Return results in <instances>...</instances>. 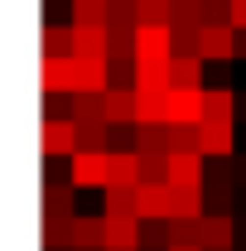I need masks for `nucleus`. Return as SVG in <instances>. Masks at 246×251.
Masks as SVG:
<instances>
[{
	"label": "nucleus",
	"instance_id": "1",
	"mask_svg": "<svg viewBox=\"0 0 246 251\" xmlns=\"http://www.w3.org/2000/svg\"><path fill=\"white\" fill-rule=\"evenodd\" d=\"M169 63H174V34L140 25V34H135V68H169Z\"/></svg>",
	"mask_w": 246,
	"mask_h": 251
},
{
	"label": "nucleus",
	"instance_id": "2",
	"mask_svg": "<svg viewBox=\"0 0 246 251\" xmlns=\"http://www.w3.org/2000/svg\"><path fill=\"white\" fill-rule=\"evenodd\" d=\"M111 92V63L73 58V97H106Z\"/></svg>",
	"mask_w": 246,
	"mask_h": 251
},
{
	"label": "nucleus",
	"instance_id": "3",
	"mask_svg": "<svg viewBox=\"0 0 246 251\" xmlns=\"http://www.w3.org/2000/svg\"><path fill=\"white\" fill-rule=\"evenodd\" d=\"M68 247L73 251H106V218L73 213V222H68Z\"/></svg>",
	"mask_w": 246,
	"mask_h": 251
},
{
	"label": "nucleus",
	"instance_id": "4",
	"mask_svg": "<svg viewBox=\"0 0 246 251\" xmlns=\"http://www.w3.org/2000/svg\"><path fill=\"white\" fill-rule=\"evenodd\" d=\"M68 179H73V188H106L111 184V155H73Z\"/></svg>",
	"mask_w": 246,
	"mask_h": 251
},
{
	"label": "nucleus",
	"instance_id": "5",
	"mask_svg": "<svg viewBox=\"0 0 246 251\" xmlns=\"http://www.w3.org/2000/svg\"><path fill=\"white\" fill-rule=\"evenodd\" d=\"M198 242H203V251H237V218L232 213H208L198 222Z\"/></svg>",
	"mask_w": 246,
	"mask_h": 251
},
{
	"label": "nucleus",
	"instance_id": "6",
	"mask_svg": "<svg viewBox=\"0 0 246 251\" xmlns=\"http://www.w3.org/2000/svg\"><path fill=\"white\" fill-rule=\"evenodd\" d=\"M208 121V92H169L164 126H203Z\"/></svg>",
	"mask_w": 246,
	"mask_h": 251
},
{
	"label": "nucleus",
	"instance_id": "7",
	"mask_svg": "<svg viewBox=\"0 0 246 251\" xmlns=\"http://www.w3.org/2000/svg\"><path fill=\"white\" fill-rule=\"evenodd\" d=\"M140 222H169L174 218V188L169 184H140Z\"/></svg>",
	"mask_w": 246,
	"mask_h": 251
},
{
	"label": "nucleus",
	"instance_id": "8",
	"mask_svg": "<svg viewBox=\"0 0 246 251\" xmlns=\"http://www.w3.org/2000/svg\"><path fill=\"white\" fill-rule=\"evenodd\" d=\"M237 44L242 34L232 25H217V29H203V44H198V58L203 63H222V58H237Z\"/></svg>",
	"mask_w": 246,
	"mask_h": 251
},
{
	"label": "nucleus",
	"instance_id": "9",
	"mask_svg": "<svg viewBox=\"0 0 246 251\" xmlns=\"http://www.w3.org/2000/svg\"><path fill=\"white\" fill-rule=\"evenodd\" d=\"M169 188H208L203 155H169Z\"/></svg>",
	"mask_w": 246,
	"mask_h": 251
},
{
	"label": "nucleus",
	"instance_id": "10",
	"mask_svg": "<svg viewBox=\"0 0 246 251\" xmlns=\"http://www.w3.org/2000/svg\"><path fill=\"white\" fill-rule=\"evenodd\" d=\"M44 155L49 159H73L77 155V126L73 121H44Z\"/></svg>",
	"mask_w": 246,
	"mask_h": 251
},
{
	"label": "nucleus",
	"instance_id": "11",
	"mask_svg": "<svg viewBox=\"0 0 246 251\" xmlns=\"http://www.w3.org/2000/svg\"><path fill=\"white\" fill-rule=\"evenodd\" d=\"M145 222L140 218H106V251H140Z\"/></svg>",
	"mask_w": 246,
	"mask_h": 251
},
{
	"label": "nucleus",
	"instance_id": "12",
	"mask_svg": "<svg viewBox=\"0 0 246 251\" xmlns=\"http://www.w3.org/2000/svg\"><path fill=\"white\" fill-rule=\"evenodd\" d=\"M198 145H203V155H237V126L203 121L198 126Z\"/></svg>",
	"mask_w": 246,
	"mask_h": 251
},
{
	"label": "nucleus",
	"instance_id": "13",
	"mask_svg": "<svg viewBox=\"0 0 246 251\" xmlns=\"http://www.w3.org/2000/svg\"><path fill=\"white\" fill-rule=\"evenodd\" d=\"M44 218H73V179H63L58 169L44 184Z\"/></svg>",
	"mask_w": 246,
	"mask_h": 251
},
{
	"label": "nucleus",
	"instance_id": "14",
	"mask_svg": "<svg viewBox=\"0 0 246 251\" xmlns=\"http://www.w3.org/2000/svg\"><path fill=\"white\" fill-rule=\"evenodd\" d=\"M101 218H140V193L135 188H101Z\"/></svg>",
	"mask_w": 246,
	"mask_h": 251
},
{
	"label": "nucleus",
	"instance_id": "15",
	"mask_svg": "<svg viewBox=\"0 0 246 251\" xmlns=\"http://www.w3.org/2000/svg\"><path fill=\"white\" fill-rule=\"evenodd\" d=\"M111 184H116V188H140V184H145L140 150H111Z\"/></svg>",
	"mask_w": 246,
	"mask_h": 251
},
{
	"label": "nucleus",
	"instance_id": "16",
	"mask_svg": "<svg viewBox=\"0 0 246 251\" xmlns=\"http://www.w3.org/2000/svg\"><path fill=\"white\" fill-rule=\"evenodd\" d=\"M101 121L111 126V130L135 126V92H106L101 97Z\"/></svg>",
	"mask_w": 246,
	"mask_h": 251
},
{
	"label": "nucleus",
	"instance_id": "17",
	"mask_svg": "<svg viewBox=\"0 0 246 251\" xmlns=\"http://www.w3.org/2000/svg\"><path fill=\"white\" fill-rule=\"evenodd\" d=\"M39 87H44V97H63V92H73V58H44Z\"/></svg>",
	"mask_w": 246,
	"mask_h": 251
},
{
	"label": "nucleus",
	"instance_id": "18",
	"mask_svg": "<svg viewBox=\"0 0 246 251\" xmlns=\"http://www.w3.org/2000/svg\"><path fill=\"white\" fill-rule=\"evenodd\" d=\"M203 58H174L169 63V82H174V92H208L203 87Z\"/></svg>",
	"mask_w": 246,
	"mask_h": 251
},
{
	"label": "nucleus",
	"instance_id": "19",
	"mask_svg": "<svg viewBox=\"0 0 246 251\" xmlns=\"http://www.w3.org/2000/svg\"><path fill=\"white\" fill-rule=\"evenodd\" d=\"M111 0H73V29H106Z\"/></svg>",
	"mask_w": 246,
	"mask_h": 251
},
{
	"label": "nucleus",
	"instance_id": "20",
	"mask_svg": "<svg viewBox=\"0 0 246 251\" xmlns=\"http://www.w3.org/2000/svg\"><path fill=\"white\" fill-rule=\"evenodd\" d=\"M237 116H242V97L232 92V87H208V121L237 126Z\"/></svg>",
	"mask_w": 246,
	"mask_h": 251
},
{
	"label": "nucleus",
	"instance_id": "21",
	"mask_svg": "<svg viewBox=\"0 0 246 251\" xmlns=\"http://www.w3.org/2000/svg\"><path fill=\"white\" fill-rule=\"evenodd\" d=\"M169 68H135V97H169Z\"/></svg>",
	"mask_w": 246,
	"mask_h": 251
},
{
	"label": "nucleus",
	"instance_id": "22",
	"mask_svg": "<svg viewBox=\"0 0 246 251\" xmlns=\"http://www.w3.org/2000/svg\"><path fill=\"white\" fill-rule=\"evenodd\" d=\"M44 58H73V29L44 25Z\"/></svg>",
	"mask_w": 246,
	"mask_h": 251
},
{
	"label": "nucleus",
	"instance_id": "23",
	"mask_svg": "<svg viewBox=\"0 0 246 251\" xmlns=\"http://www.w3.org/2000/svg\"><path fill=\"white\" fill-rule=\"evenodd\" d=\"M198 222H203V218H198ZM198 222H193V218H174V222H169V251L203 247V242H198Z\"/></svg>",
	"mask_w": 246,
	"mask_h": 251
},
{
	"label": "nucleus",
	"instance_id": "24",
	"mask_svg": "<svg viewBox=\"0 0 246 251\" xmlns=\"http://www.w3.org/2000/svg\"><path fill=\"white\" fill-rule=\"evenodd\" d=\"M198 25H203V29L232 25V0H203V10H198Z\"/></svg>",
	"mask_w": 246,
	"mask_h": 251
},
{
	"label": "nucleus",
	"instance_id": "25",
	"mask_svg": "<svg viewBox=\"0 0 246 251\" xmlns=\"http://www.w3.org/2000/svg\"><path fill=\"white\" fill-rule=\"evenodd\" d=\"M68 222H73V218H44V247H49V251L68 247Z\"/></svg>",
	"mask_w": 246,
	"mask_h": 251
},
{
	"label": "nucleus",
	"instance_id": "26",
	"mask_svg": "<svg viewBox=\"0 0 246 251\" xmlns=\"http://www.w3.org/2000/svg\"><path fill=\"white\" fill-rule=\"evenodd\" d=\"M101 121V97H73V126Z\"/></svg>",
	"mask_w": 246,
	"mask_h": 251
},
{
	"label": "nucleus",
	"instance_id": "27",
	"mask_svg": "<svg viewBox=\"0 0 246 251\" xmlns=\"http://www.w3.org/2000/svg\"><path fill=\"white\" fill-rule=\"evenodd\" d=\"M154 247V251H169V222H145V237H140V251Z\"/></svg>",
	"mask_w": 246,
	"mask_h": 251
},
{
	"label": "nucleus",
	"instance_id": "28",
	"mask_svg": "<svg viewBox=\"0 0 246 251\" xmlns=\"http://www.w3.org/2000/svg\"><path fill=\"white\" fill-rule=\"evenodd\" d=\"M232 29L246 34V0H232Z\"/></svg>",
	"mask_w": 246,
	"mask_h": 251
},
{
	"label": "nucleus",
	"instance_id": "29",
	"mask_svg": "<svg viewBox=\"0 0 246 251\" xmlns=\"http://www.w3.org/2000/svg\"><path fill=\"white\" fill-rule=\"evenodd\" d=\"M237 58H246V34H242V44H237Z\"/></svg>",
	"mask_w": 246,
	"mask_h": 251
},
{
	"label": "nucleus",
	"instance_id": "30",
	"mask_svg": "<svg viewBox=\"0 0 246 251\" xmlns=\"http://www.w3.org/2000/svg\"><path fill=\"white\" fill-rule=\"evenodd\" d=\"M179 251H203V247H179Z\"/></svg>",
	"mask_w": 246,
	"mask_h": 251
},
{
	"label": "nucleus",
	"instance_id": "31",
	"mask_svg": "<svg viewBox=\"0 0 246 251\" xmlns=\"http://www.w3.org/2000/svg\"><path fill=\"white\" fill-rule=\"evenodd\" d=\"M242 116H246V97H242Z\"/></svg>",
	"mask_w": 246,
	"mask_h": 251
}]
</instances>
